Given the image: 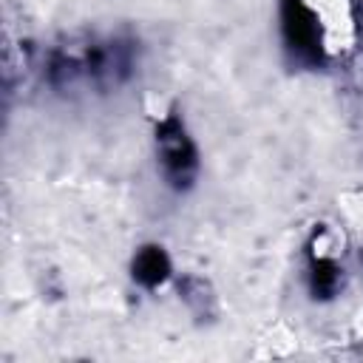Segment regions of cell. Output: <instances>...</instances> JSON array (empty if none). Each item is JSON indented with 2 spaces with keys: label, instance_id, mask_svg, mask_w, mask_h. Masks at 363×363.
I'll list each match as a JSON object with an SVG mask.
<instances>
[{
  "label": "cell",
  "instance_id": "obj_1",
  "mask_svg": "<svg viewBox=\"0 0 363 363\" xmlns=\"http://www.w3.org/2000/svg\"><path fill=\"white\" fill-rule=\"evenodd\" d=\"M156 142H159L162 167H164L167 182H170L176 190H187L190 182L196 179L199 156H196V147H193L190 136L184 133L179 116H167V119L156 128Z\"/></svg>",
  "mask_w": 363,
  "mask_h": 363
},
{
  "label": "cell",
  "instance_id": "obj_2",
  "mask_svg": "<svg viewBox=\"0 0 363 363\" xmlns=\"http://www.w3.org/2000/svg\"><path fill=\"white\" fill-rule=\"evenodd\" d=\"M281 17H284V37H286L289 48L309 62H320L323 60L320 26H318V17L312 14V9L303 6L301 0H284Z\"/></svg>",
  "mask_w": 363,
  "mask_h": 363
},
{
  "label": "cell",
  "instance_id": "obj_3",
  "mask_svg": "<svg viewBox=\"0 0 363 363\" xmlns=\"http://www.w3.org/2000/svg\"><path fill=\"white\" fill-rule=\"evenodd\" d=\"M170 275V258L164 255L162 247H145L139 250L136 261H133V278L142 286H159L164 284Z\"/></svg>",
  "mask_w": 363,
  "mask_h": 363
},
{
  "label": "cell",
  "instance_id": "obj_4",
  "mask_svg": "<svg viewBox=\"0 0 363 363\" xmlns=\"http://www.w3.org/2000/svg\"><path fill=\"white\" fill-rule=\"evenodd\" d=\"M309 278H312V295L315 298H332L335 289H337V278L340 275H337L335 261H329V258H312Z\"/></svg>",
  "mask_w": 363,
  "mask_h": 363
}]
</instances>
